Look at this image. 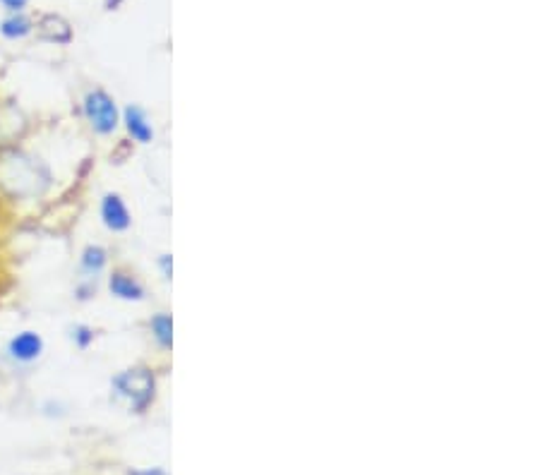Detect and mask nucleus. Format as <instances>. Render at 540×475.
I'll use <instances>...</instances> for the list:
<instances>
[{"instance_id": "8", "label": "nucleus", "mask_w": 540, "mask_h": 475, "mask_svg": "<svg viewBox=\"0 0 540 475\" xmlns=\"http://www.w3.org/2000/svg\"><path fill=\"white\" fill-rule=\"evenodd\" d=\"M120 123L125 125V130H128V135L135 142L149 144L154 140V128H152V123H149L147 113H144L142 106H137V104L125 106L123 113H120Z\"/></svg>"}, {"instance_id": "14", "label": "nucleus", "mask_w": 540, "mask_h": 475, "mask_svg": "<svg viewBox=\"0 0 540 475\" xmlns=\"http://www.w3.org/2000/svg\"><path fill=\"white\" fill-rule=\"evenodd\" d=\"M29 3H32V0H0V8L5 10V15H8V12H27Z\"/></svg>"}, {"instance_id": "10", "label": "nucleus", "mask_w": 540, "mask_h": 475, "mask_svg": "<svg viewBox=\"0 0 540 475\" xmlns=\"http://www.w3.org/2000/svg\"><path fill=\"white\" fill-rule=\"evenodd\" d=\"M34 34V17L27 12H8L0 20V36L5 41H24Z\"/></svg>"}, {"instance_id": "5", "label": "nucleus", "mask_w": 540, "mask_h": 475, "mask_svg": "<svg viewBox=\"0 0 540 475\" xmlns=\"http://www.w3.org/2000/svg\"><path fill=\"white\" fill-rule=\"evenodd\" d=\"M34 34L53 46H70L72 39H75L72 24L58 12H41L34 20Z\"/></svg>"}, {"instance_id": "9", "label": "nucleus", "mask_w": 540, "mask_h": 475, "mask_svg": "<svg viewBox=\"0 0 540 475\" xmlns=\"http://www.w3.org/2000/svg\"><path fill=\"white\" fill-rule=\"evenodd\" d=\"M108 267V250L99 243H89L80 255V279L96 281Z\"/></svg>"}, {"instance_id": "13", "label": "nucleus", "mask_w": 540, "mask_h": 475, "mask_svg": "<svg viewBox=\"0 0 540 475\" xmlns=\"http://www.w3.org/2000/svg\"><path fill=\"white\" fill-rule=\"evenodd\" d=\"M94 293H96V281L80 279V284L75 286V298L80 300V303H87V300H92Z\"/></svg>"}, {"instance_id": "6", "label": "nucleus", "mask_w": 540, "mask_h": 475, "mask_svg": "<svg viewBox=\"0 0 540 475\" xmlns=\"http://www.w3.org/2000/svg\"><path fill=\"white\" fill-rule=\"evenodd\" d=\"M99 216L101 224H104L111 233H125L132 226V214L128 204H125V200L118 192H106V195L101 197Z\"/></svg>"}, {"instance_id": "12", "label": "nucleus", "mask_w": 540, "mask_h": 475, "mask_svg": "<svg viewBox=\"0 0 540 475\" xmlns=\"http://www.w3.org/2000/svg\"><path fill=\"white\" fill-rule=\"evenodd\" d=\"M70 339L75 348H80V351H87L89 346L94 344L96 332L89 324H75V327H70Z\"/></svg>"}, {"instance_id": "3", "label": "nucleus", "mask_w": 540, "mask_h": 475, "mask_svg": "<svg viewBox=\"0 0 540 475\" xmlns=\"http://www.w3.org/2000/svg\"><path fill=\"white\" fill-rule=\"evenodd\" d=\"M82 113L84 120L89 123L94 135L111 137L113 132L120 128V108L106 89L94 87L84 94L82 99Z\"/></svg>"}, {"instance_id": "7", "label": "nucleus", "mask_w": 540, "mask_h": 475, "mask_svg": "<svg viewBox=\"0 0 540 475\" xmlns=\"http://www.w3.org/2000/svg\"><path fill=\"white\" fill-rule=\"evenodd\" d=\"M108 291H111L113 298L125 300V303H140V300H144V296H147L140 279L123 272V269H116V272L108 276Z\"/></svg>"}, {"instance_id": "17", "label": "nucleus", "mask_w": 540, "mask_h": 475, "mask_svg": "<svg viewBox=\"0 0 540 475\" xmlns=\"http://www.w3.org/2000/svg\"><path fill=\"white\" fill-rule=\"evenodd\" d=\"M123 3H125V0H104L106 10H118Z\"/></svg>"}, {"instance_id": "15", "label": "nucleus", "mask_w": 540, "mask_h": 475, "mask_svg": "<svg viewBox=\"0 0 540 475\" xmlns=\"http://www.w3.org/2000/svg\"><path fill=\"white\" fill-rule=\"evenodd\" d=\"M159 267H161V272H164L166 279H171V274H173L171 255H161V257H159Z\"/></svg>"}, {"instance_id": "16", "label": "nucleus", "mask_w": 540, "mask_h": 475, "mask_svg": "<svg viewBox=\"0 0 540 475\" xmlns=\"http://www.w3.org/2000/svg\"><path fill=\"white\" fill-rule=\"evenodd\" d=\"M128 475H166L161 468H140V471H128Z\"/></svg>"}, {"instance_id": "4", "label": "nucleus", "mask_w": 540, "mask_h": 475, "mask_svg": "<svg viewBox=\"0 0 540 475\" xmlns=\"http://www.w3.org/2000/svg\"><path fill=\"white\" fill-rule=\"evenodd\" d=\"M44 336L34 329H24V332H17L5 346V356H8L10 363L15 365H32L44 356Z\"/></svg>"}, {"instance_id": "1", "label": "nucleus", "mask_w": 540, "mask_h": 475, "mask_svg": "<svg viewBox=\"0 0 540 475\" xmlns=\"http://www.w3.org/2000/svg\"><path fill=\"white\" fill-rule=\"evenodd\" d=\"M53 176L44 161L22 152L3 149L0 152V192L10 200H34L51 188Z\"/></svg>"}, {"instance_id": "11", "label": "nucleus", "mask_w": 540, "mask_h": 475, "mask_svg": "<svg viewBox=\"0 0 540 475\" xmlns=\"http://www.w3.org/2000/svg\"><path fill=\"white\" fill-rule=\"evenodd\" d=\"M149 329H152L154 341L159 344L164 351H171L173 346V320L166 312H156V315L149 320Z\"/></svg>"}, {"instance_id": "2", "label": "nucleus", "mask_w": 540, "mask_h": 475, "mask_svg": "<svg viewBox=\"0 0 540 475\" xmlns=\"http://www.w3.org/2000/svg\"><path fill=\"white\" fill-rule=\"evenodd\" d=\"M111 389L118 399L128 401L130 408L135 413H144L147 406L154 401V389L156 380L152 375V370L147 368H130L118 372L111 380Z\"/></svg>"}]
</instances>
